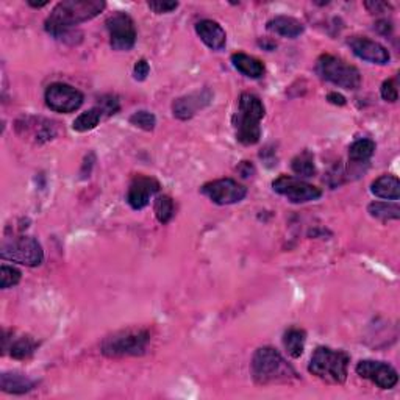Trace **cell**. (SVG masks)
Here are the masks:
<instances>
[{"instance_id": "cell-1", "label": "cell", "mask_w": 400, "mask_h": 400, "mask_svg": "<svg viewBox=\"0 0 400 400\" xmlns=\"http://www.w3.org/2000/svg\"><path fill=\"white\" fill-rule=\"evenodd\" d=\"M103 0H66L60 2L46 19V32L53 38L66 40L71 35V28L78 24L94 19L105 10Z\"/></svg>"}, {"instance_id": "cell-2", "label": "cell", "mask_w": 400, "mask_h": 400, "mask_svg": "<svg viewBox=\"0 0 400 400\" xmlns=\"http://www.w3.org/2000/svg\"><path fill=\"white\" fill-rule=\"evenodd\" d=\"M250 371L255 383L263 386L285 383V381L299 379L294 367L274 347L258 349L254 354V358H252Z\"/></svg>"}, {"instance_id": "cell-3", "label": "cell", "mask_w": 400, "mask_h": 400, "mask_svg": "<svg viewBox=\"0 0 400 400\" xmlns=\"http://www.w3.org/2000/svg\"><path fill=\"white\" fill-rule=\"evenodd\" d=\"M266 114L261 98L250 94V92H243L239 97V110L235 116V128L236 139L244 146H254L261 138L260 122Z\"/></svg>"}, {"instance_id": "cell-4", "label": "cell", "mask_w": 400, "mask_h": 400, "mask_svg": "<svg viewBox=\"0 0 400 400\" xmlns=\"http://www.w3.org/2000/svg\"><path fill=\"white\" fill-rule=\"evenodd\" d=\"M350 356L344 350L318 347L313 354L308 371L329 383L341 385L347 380Z\"/></svg>"}, {"instance_id": "cell-5", "label": "cell", "mask_w": 400, "mask_h": 400, "mask_svg": "<svg viewBox=\"0 0 400 400\" xmlns=\"http://www.w3.org/2000/svg\"><path fill=\"white\" fill-rule=\"evenodd\" d=\"M150 342V333L144 329H127L105 338L102 342V354L108 358L144 355Z\"/></svg>"}, {"instance_id": "cell-6", "label": "cell", "mask_w": 400, "mask_h": 400, "mask_svg": "<svg viewBox=\"0 0 400 400\" xmlns=\"http://www.w3.org/2000/svg\"><path fill=\"white\" fill-rule=\"evenodd\" d=\"M316 71L324 80L344 89H358L361 86V73L355 66L349 64L333 55H322L316 63Z\"/></svg>"}, {"instance_id": "cell-7", "label": "cell", "mask_w": 400, "mask_h": 400, "mask_svg": "<svg viewBox=\"0 0 400 400\" xmlns=\"http://www.w3.org/2000/svg\"><path fill=\"white\" fill-rule=\"evenodd\" d=\"M0 256L3 260L24 264L28 268H36L44 261V250H42L38 239L32 236H17L3 239L0 247Z\"/></svg>"}, {"instance_id": "cell-8", "label": "cell", "mask_w": 400, "mask_h": 400, "mask_svg": "<svg viewBox=\"0 0 400 400\" xmlns=\"http://www.w3.org/2000/svg\"><path fill=\"white\" fill-rule=\"evenodd\" d=\"M107 28L110 33V44L113 51L127 52L132 51L137 44V27L130 16L118 11L107 19Z\"/></svg>"}, {"instance_id": "cell-9", "label": "cell", "mask_w": 400, "mask_h": 400, "mask_svg": "<svg viewBox=\"0 0 400 400\" xmlns=\"http://www.w3.org/2000/svg\"><path fill=\"white\" fill-rule=\"evenodd\" d=\"M46 105L55 113L69 114L77 112L83 103L82 91L66 83H52L46 89Z\"/></svg>"}, {"instance_id": "cell-10", "label": "cell", "mask_w": 400, "mask_h": 400, "mask_svg": "<svg viewBox=\"0 0 400 400\" xmlns=\"http://www.w3.org/2000/svg\"><path fill=\"white\" fill-rule=\"evenodd\" d=\"M272 188L277 194L285 195L293 204H306V202L318 200L322 195V191L319 188L289 175H280L275 178Z\"/></svg>"}, {"instance_id": "cell-11", "label": "cell", "mask_w": 400, "mask_h": 400, "mask_svg": "<svg viewBox=\"0 0 400 400\" xmlns=\"http://www.w3.org/2000/svg\"><path fill=\"white\" fill-rule=\"evenodd\" d=\"M202 194H205L208 199L218 205H232L241 202L247 189L243 186L241 183H238L233 178H220V180H214L210 183H205L200 188Z\"/></svg>"}, {"instance_id": "cell-12", "label": "cell", "mask_w": 400, "mask_h": 400, "mask_svg": "<svg viewBox=\"0 0 400 400\" xmlns=\"http://www.w3.org/2000/svg\"><path fill=\"white\" fill-rule=\"evenodd\" d=\"M356 374L363 379L372 381L374 385H377L381 390H392L399 381L396 369L383 361L363 360L356 365Z\"/></svg>"}, {"instance_id": "cell-13", "label": "cell", "mask_w": 400, "mask_h": 400, "mask_svg": "<svg viewBox=\"0 0 400 400\" xmlns=\"http://www.w3.org/2000/svg\"><path fill=\"white\" fill-rule=\"evenodd\" d=\"M162 184L153 177L147 175H137L130 183V188H128L127 193V202L133 210H143L147 205L153 195H155Z\"/></svg>"}, {"instance_id": "cell-14", "label": "cell", "mask_w": 400, "mask_h": 400, "mask_svg": "<svg viewBox=\"0 0 400 400\" xmlns=\"http://www.w3.org/2000/svg\"><path fill=\"white\" fill-rule=\"evenodd\" d=\"M349 46L356 57L367 61V63L383 66L390 63L391 60L390 51H388L385 46H381L380 42L372 41L369 38L354 36V38L349 40Z\"/></svg>"}, {"instance_id": "cell-15", "label": "cell", "mask_w": 400, "mask_h": 400, "mask_svg": "<svg viewBox=\"0 0 400 400\" xmlns=\"http://www.w3.org/2000/svg\"><path fill=\"white\" fill-rule=\"evenodd\" d=\"M213 94L208 89L195 91L191 92V94L177 98V101L172 103V113H174L175 118L182 121H188L195 116V113L199 110L205 108L208 103L211 102Z\"/></svg>"}, {"instance_id": "cell-16", "label": "cell", "mask_w": 400, "mask_h": 400, "mask_svg": "<svg viewBox=\"0 0 400 400\" xmlns=\"http://www.w3.org/2000/svg\"><path fill=\"white\" fill-rule=\"evenodd\" d=\"M195 32L199 35V38L204 41L207 47H210L211 51H223L227 44V33L225 30L219 26L216 21L204 19L195 24Z\"/></svg>"}, {"instance_id": "cell-17", "label": "cell", "mask_w": 400, "mask_h": 400, "mask_svg": "<svg viewBox=\"0 0 400 400\" xmlns=\"http://www.w3.org/2000/svg\"><path fill=\"white\" fill-rule=\"evenodd\" d=\"M268 30L283 38L294 40L305 32L304 24L291 16H277L268 22Z\"/></svg>"}, {"instance_id": "cell-18", "label": "cell", "mask_w": 400, "mask_h": 400, "mask_svg": "<svg viewBox=\"0 0 400 400\" xmlns=\"http://www.w3.org/2000/svg\"><path fill=\"white\" fill-rule=\"evenodd\" d=\"M232 63L235 69L249 78H261L264 76V64L255 57H250L247 53L238 52L232 55Z\"/></svg>"}, {"instance_id": "cell-19", "label": "cell", "mask_w": 400, "mask_h": 400, "mask_svg": "<svg viewBox=\"0 0 400 400\" xmlns=\"http://www.w3.org/2000/svg\"><path fill=\"white\" fill-rule=\"evenodd\" d=\"M371 191L375 197L386 200H399L400 182L394 175H381L371 184Z\"/></svg>"}, {"instance_id": "cell-20", "label": "cell", "mask_w": 400, "mask_h": 400, "mask_svg": "<svg viewBox=\"0 0 400 400\" xmlns=\"http://www.w3.org/2000/svg\"><path fill=\"white\" fill-rule=\"evenodd\" d=\"M35 383L19 372H3L0 375V388L10 394H26L33 390Z\"/></svg>"}, {"instance_id": "cell-21", "label": "cell", "mask_w": 400, "mask_h": 400, "mask_svg": "<svg viewBox=\"0 0 400 400\" xmlns=\"http://www.w3.org/2000/svg\"><path fill=\"white\" fill-rule=\"evenodd\" d=\"M305 341L306 333L300 329H289L285 336H283V346H285L288 355L293 356V358L302 356L305 350Z\"/></svg>"}, {"instance_id": "cell-22", "label": "cell", "mask_w": 400, "mask_h": 400, "mask_svg": "<svg viewBox=\"0 0 400 400\" xmlns=\"http://www.w3.org/2000/svg\"><path fill=\"white\" fill-rule=\"evenodd\" d=\"M375 153V143L371 139H358L349 147V159L352 164H365Z\"/></svg>"}, {"instance_id": "cell-23", "label": "cell", "mask_w": 400, "mask_h": 400, "mask_svg": "<svg viewBox=\"0 0 400 400\" xmlns=\"http://www.w3.org/2000/svg\"><path fill=\"white\" fill-rule=\"evenodd\" d=\"M367 213L383 223L400 219V207L397 204H388V202H372L367 207Z\"/></svg>"}, {"instance_id": "cell-24", "label": "cell", "mask_w": 400, "mask_h": 400, "mask_svg": "<svg viewBox=\"0 0 400 400\" xmlns=\"http://www.w3.org/2000/svg\"><path fill=\"white\" fill-rule=\"evenodd\" d=\"M291 169L295 175L310 178L316 174V164H315V157L308 150H304L302 153H299L291 162Z\"/></svg>"}, {"instance_id": "cell-25", "label": "cell", "mask_w": 400, "mask_h": 400, "mask_svg": "<svg viewBox=\"0 0 400 400\" xmlns=\"http://www.w3.org/2000/svg\"><path fill=\"white\" fill-rule=\"evenodd\" d=\"M103 118V112L98 107H94L88 110V112H85L78 116V118L73 121L72 128L78 133H85V132H89L92 128H96L98 125V122L102 121Z\"/></svg>"}, {"instance_id": "cell-26", "label": "cell", "mask_w": 400, "mask_h": 400, "mask_svg": "<svg viewBox=\"0 0 400 400\" xmlns=\"http://www.w3.org/2000/svg\"><path fill=\"white\" fill-rule=\"evenodd\" d=\"M153 210H155V216L159 224H163V225L168 224L175 214L174 200H172L169 195H164V194L158 195L155 199V204H153Z\"/></svg>"}, {"instance_id": "cell-27", "label": "cell", "mask_w": 400, "mask_h": 400, "mask_svg": "<svg viewBox=\"0 0 400 400\" xmlns=\"http://www.w3.org/2000/svg\"><path fill=\"white\" fill-rule=\"evenodd\" d=\"M36 347H38V342L32 336H21L11 344V356L16 360H26L33 355Z\"/></svg>"}, {"instance_id": "cell-28", "label": "cell", "mask_w": 400, "mask_h": 400, "mask_svg": "<svg viewBox=\"0 0 400 400\" xmlns=\"http://www.w3.org/2000/svg\"><path fill=\"white\" fill-rule=\"evenodd\" d=\"M130 124L141 128V130L152 132L157 125V118L153 113L141 110V112H137L130 116Z\"/></svg>"}, {"instance_id": "cell-29", "label": "cell", "mask_w": 400, "mask_h": 400, "mask_svg": "<svg viewBox=\"0 0 400 400\" xmlns=\"http://www.w3.org/2000/svg\"><path fill=\"white\" fill-rule=\"evenodd\" d=\"M19 281H21V272L16 268L7 266V264H3V266L0 268V288L2 289L13 288Z\"/></svg>"}, {"instance_id": "cell-30", "label": "cell", "mask_w": 400, "mask_h": 400, "mask_svg": "<svg viewBox=\"0 0 400 400\" xmlns=\"http://www.w3.org/2000/svg\"><path fill=\"white\" fill-rule=\"evenodd\" d=\"M380 94L386 102H397L399 101V89H397V78H390L383 82L380 88Z\"/></svg>"}, {"instance_id": "cell-31", "label": "cell", "mask_w": 400, "mask_h": 400, "mask_svg": "<svg viewBox=\"0 0 400 400\" xmlns=\"http://www.w3.org/2000/svg\"><path fill=\"white\" fill-rule=\"evenodd\" d=\"M98 108L102 110L103 114L105 116H112V114H116L119 112V101H118V97H114V96H103L102 98H98Z\"/></svg>"}, {"instance_id": "cell-32", "label": "cell", "mask_w": 400, "mask_h": 400, "mask_svg": "<svg viewBox=\"0 0 400 400\" xmlns=\"http://www.w3.org/2000/svg\"><path fill=\"white\" fill-rule=\"evenodd\" d=\"M147 5H149V8L157 15L171 13V11L178 8V2H162V0H158V2H149Z\"/></svg>"}, {"instance_id": "cell-33", "label": "cell", "mask_w": 400, "mask_h": 400, "mask_svg": "<svg viewBox=\"0 0 400 400\" xmlns=\"http://www.w3.org/2000/svg\"><path fill=\"white\" fill-rule=\"evenodd\" d=\"M150 73V66L147 61L143 58V60H139L137 61V64H134L133 67V76L134 78L138 80V82H144V80L147 78V76Z\"/></svg>"}, {"instance_id": "cell-34", "label": "cell", "mask_w": 400, "mask_h": 400, "mask_svg": "<svg viewBox=\"0 0 400 400\" xmlns=\"http://www.w3.org/2000/svg\"><path fill=\"white\" fill-rule=\"evenodd\" d=\"M238 174L241 175L243 178H250V177H254V174H255V168H254V164L249 163V162H243L241 164L238 166Z\"/></svg>"}, {"instance_id": "cell-35", "label": "cell", "mask_w": 400, "mask_h": 400, "mask_svg": "<svg viewBox=\"0 0 400 400\" xmlns=\"http://www.w3.org/2000/svg\"><path fill=\"white\" fill-rule=\"evenodd\" d=\"M365 7L371 11V13H381L385 8H388V3L383 2H366Z\"/></svg>"}, {"instance_id": "cell-36", "label": "cell", "mask_w": 400, "mask_h": 400, "mask_svg": "<svg viewBox=\"0 0 400 400\" xmlns=\"http://www.w3.org/2000/svg\"><path fill=\"white\" fill-rule=\"evenodd\" d=\"M327 101L330 103H333V105H346V97L341 96V94H338V92H330V94L327 96Z\"/></svg>"}, {"instance_id": "cell-37", "label": "cell", "mask_w": 400, "mask_h": 400, "mask_svg": "<svg viewBox=\"0 0 400 400\" xmlns=\"http://www.w3.org/2000/svg\"><path fill=\"white\" fill-rule=\"evenodd\" d=\"M375 28H377L380 33L388 35V33L391 32V28H392V27H391V24L388 22V21H380V22L375 24Z\"/></svg>"}, {"instance_id": "cell-38", "label": "cell", "mask_w": 400, "mask_h": 400, "mask_svg": "<svg viewBox=\"0 0 400 400\" xmlns=\"http://www.w3.org/2000/svg\"><path fill=\"white\" fill-rule=\"evenodd\" d=\"M47 3L49 2H32V0H28V5L33 8H42V7H46Z\"/></svg>"}]
</instances>
